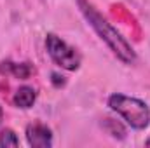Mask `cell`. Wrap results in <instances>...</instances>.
Wrapping results in <instances>:
<instances>
[{"instance_id": "cell-7", "label": "cell", "mask_w": 150, "mask_h": 148, "mask_svg": "<svg viewBox=\"0 0 150 148\" xmlns=\"http://www.w3.org/2000/svg\"><path fill=\"white\" fill-rule=\"evenodd\" d=\"M101 127L112 136L115 140H124L126 138V125L122 124V122H119V120H115V118H110V117H107V118H103V122H101Z\"/></svg>"}, {"instance_id": "cell-9", "label": "cell", "mask_w": 150, "mask_h": 148, "mask_svg": "<svg viewBox=\"0 0 150 148\" xmlns=\"http://www.w3.org/2000/svg\"><path fill=\"white\" fill-rule=\"evenodd\" d=\"M2 117H4V110H2V106H0V122H2Z\"/></svg>"}, {"instance_id": "cell-10", "label": "cell", "mask_w": 150, "mask_h": 148, "mask_svg": "<svg viewBox=\"0 0 150 148\" xmlns=\"http://www.w3.org/2000/svg\"><path fill=\"white\" fill-rule=\"evenodd\" d=\"M145 145H147V147H150V138L147 140V141H145Z\"/></svg>"}, {"instance_id": "cell-4", "label": "cell", "mask_w": 150, "mask_h": 148, "mask_svg": "<svg viewBox=\"0 0 150 148\" xmlns=\"http://www.w3.org/2000/svg\"><path fill=\"white\" fill-rule=\"evenodd\" d=\"M28 145L33 148H49L52 147V131L42 124V122H32L26 125L25 131Z\"/></svg>"}, {"instance_id": "cell-6", "label": "cell", "mask_w": 150, "mask_h": 148, "mask_svg": "<svg viewBox=\"0 0 150 148\" xmlns=\"http://www.w3.org/2000/svg\"><path fill=\"white\" fill-rule=\"evenodd\" d=\"M35 101H37V91H35L33 87H30V85L19 87V89L14 92V96H12V103H14L18 108H23V110L32 108V106L35 105Z\"/></svg>"}, {"instance_id": "cell-3", "label": "cell", "mask_w": 150, "mask_h": 148, "mask_svg": "<svg viewBox=\"0 0 150 148\" xmlns=\"http://www.w3.org/2000/svg\"><path fill=\"white\" fill-rule=\"evenodd\" d=\"M45 51H47L49 58L63 70L75 72V70H79V66L82 63L80 52L75 47H72L68 42H65L61 37H58L56 33L45 35Z\"/></svg>"}, {"instance_id": "cell-5", "label": "cell", "mask_w": 150, "mask_h": 148, "mask_svg": "<svg viewBox=\"0 0 150 148\" xmlns=\"http://www.w3.org/2000/svg\"><path fill=\"white\" fill-rule=\"evenodd\" d=\"M0 73L12 75L16 78L26 80L35 73V66L32 63H12V61H4L0 63Z\"/></svg>"}, {"instance_id": "cell-1", "label": "cell", "mask_w": 150, "mask_h": 148, "mask_svg": "<svg viewBox=\"0 0 150 148\" xmlns=\"http://www.w3.org/2000/svg\"><path fill=\"white\" fill-rule=\"evenodd\" d=\"M77 5L84 16V19L87 21V25L94 30V33L101 38V42L112 51V54L122 61L124 65H134L138 56L136 51L133 49V45L122 37V33L112 26V23L98 11V7L94 4H91L89 0H77Z\"/></svg>"}, {"instance_id": "cell-2", "label": "cell", "mask_w": 150, "mask_h": 148, "mask_svg": "<svg viewBox=\"0 0 150 148\" xmlns=\"http://www.w3.org/2000/svg\"><path fill=\"white\" fill-rule=\"evenodd\" d=\"M108 106L110 110L115 111L129 127L142 131L149 127L150 124V108L143 99L126 96L122 92H115L108 98Z\"/></svg>"}, {"instance_id": "cell-8", "label": "cell", "mask_w": 150, "mask_h": 148, "mask_svg": "<svg viewBox=\"0 0 150 148\" xmlns=\"http://www.w3.org/2000/svg\"><path fill=\"white\" fill-rule=\"evenodd\" d=\"M0 147H4V148L19 147V138H18V134H16L12 129H9V127L2 129V131H0Z\"/></svg>"}]
</instances>
